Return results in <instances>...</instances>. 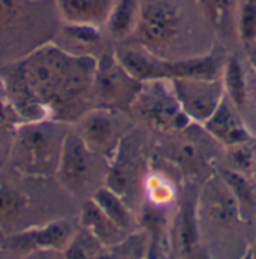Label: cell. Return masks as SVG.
I'll return each instance as SVG.
<instances>
[{
    "label": "cell",
    "mask_w": 256,
    "mask_h": 259,
    "mask_svg": "<svg viewBox=\"0 0 256 259\" xmlns=\"http://www.w3.org/2000/svg\"><path fill=\"white\" fill-rule=\"evenodd\" d=\"M29 211V198L15 186L0 182V231L15 234Z\"/></svg>",
    "instance_id": "cell-14"
},
{
    "label": "cell",
    "mask_w": 256,
    "mask_h": 259,
    "mask_svg": "<svg viewBox=\"0 0 256 259\" xmlns=\"http://www.w3.org/2000/svg\"><path fill=\"white\" fill-rule=\"evenodd\" d=\"M176 238H177V246L183 256L187 259H204L199 250L195 211L190 202H187L182 208V213L177 221Z\"/></svg>",
    "instance_id": "cell-19"
},
{
    "label": "cell",
    "mask_w": 256,
    "mask_h": 259,
    "mask_svg": "<svg viewBox=\"0 0 256 259\" xmlns=\"http://www.w3.org/2000/svg\"><path fill=\"white\" fill-rule=\"evenodd\" d=\"M105 247L82 228V231H76L72 241L65 249L66 259H98Z\"/></svg>",
    "instance_id": "cell-21"
},
{
    "label": "cell",
    "mask_w": 256,
    "mask_h": 259,
    "mask_svg": "<svg viewBox=\"0 0 256 259\" xmlns=\"http://www.w3.org/2000/svg\"><path fill=\"white\" fill-rule=\"evenodd\" d=\"M256 151L247 143L237 144L232 147H228V162L231 163V171L243 174V176H253L255 168Z\"/></svg>",
    "instance_id": "cell-23"
},
{
    "label": "cell",
    "mask_w": 256,
    "mask_h": 259,
    "mask_svg": "<svg viewBox=\"0 0 256 259\" xmlns=\"http://www.w3.org/2000/svg\"><path fill=\"white\" fill-rule=\"evenodd\" d=\"M117 0H56L65 24L102 29L107 26Z\"/></svg>",
    "instance_id": "cell-11"
},
{
    "label": "cell",
    "mask_w": 256,
    "mask_h": 259,
    "mask_svg": "<svg viewBox=\"0 0 256 259\" xmlns=\"http://www.w3.org/2000/svg\"><path fill=\"white\" fill-rule=\"evenodd\" d=\"M99 160L105 159L93 153L71 129L65 140L56 171L59 183L73 196H84L89 192H93L95 195L99 190V187H96L101 177Z\"/></svg>",
    "instance_id": "cell-5"
},
{
    "label": "cell",
    "mask_w": 256,
    "mask_h": 259,
    "mask_svg": "<svg viewBox=\"0 0 256 259\" xmlns=\"http://www.w3.org/2000/svg\"><path fill=\"white\" fill-rule=\"evenodd\" d=\"M222 81L226 93V99L237 108H244L247 102V81L243 66L237 57H231L222 71Z\"/></svg>",
    "instance_id": "cell-17"
},
{
    "label": "cell",
    "mask_w": 256,
    "mask_h": 259,
    "mask_svg": "<svg viewBox=\"0 0 256 259\" xmlns=\"http://www.w3.org/2000/svg\"><path fill=\"white\" fill-rule=\"evenodd\" d=\"M253 176L256 177V160H255V168H253Z\"/></svg>",
    "instance_id": "cell-29"
},
{
    "label": "cell",
    "mask_w": 256,
    "mask_h": 259,
    "mask_svg": "<svg viewBox=\"0 0 256 259\" xmlns=\"http://www.w3.org/2000/svg\"><path fill=\"white\" fill-rule=\"evenodd\" d=\"M205 21L222 39L237 36L240 0H196Z\"/></svg>",
    "instance_id": "cell-13"
},
{
    "label": "cell",
    "mask_w": 256,
    "mask_h": 259,
    "mask_svg": "<svg viewBox=\"0 0 256 259\" xmlns=\"http://www.w3.org/2000/svg\"><path fill=\"white\" fill-rule=\"evenodd\" d=\"M127 118L117 110L93 108L75 121V132L98 156L114 159L129 132Z\"/></svg>",
    "instance_id": "cell-6"
},
{
    "label": "cell",
    "mask_w": 256,
    "mask_h": 259,
    "mask_svg": "<svg viewBox=\"0 0 256 259\" xmlns=\"http://www.w3.org/2000/svg\"><path fill=\"white\" fill-rule=\"evenodd\" d=\"M17 259H66L65 250L56 249H42V250H32L24 255L17 256Z\"/></svg>",
    "instance_id": "cell-27"
},
{
    "label": "cell",
    "mask_w": 256,
    "mask_h": 259,
    "mask_svg": "<svg viewBox=\"0 0 256 259\" xmlns=\"http://www.w3.org/2000/svg\"><path fill=\"white\" fill-rule=\"evenodd\" d=\"M249 259H256V244H255V247H253V250H252V255H250V258Z\"/></svg>",
    "instance_id": "cell-28"
},
{
    "label": "cell",
    "mask_w": 256,
    "mask_h": 259,
    "mask_svg": "<svg viewBox=\"0 0 256 259\" xmlns=\"http://www.w3.org/2000/svg\"><path fill=\"white\" fill-rule=\"evenodd\" d=\"M132 107L147 124L159 131H176L190 123L166 81L144 82Z\"/></svg>",
    "instance_id": "cell-9"
},
{
    "label": "cell",
    "mask_w": 256,
    "mask_h": 259,
    "mask_svg": "<svg viewBox=\"0 0 256 259\" xmlns=\"http://www.w3.org/2000/svg\"><path fill=\"white\" fill-rule=\"evenodd\" d=\"M147 201L153 208H160L173 204L176 199V186L160 172H148L144 179Z\"/></svg>",
    "instance_id": "cell-20"
},
{
    "label": "cell",
    "mask_w": 256,
    "mask_h": 259,
    "mask_svg": "<svg viewBox=\"0 0 256 259\" xmlns=\"http://www.w3.org/2000/svg\"><path fill=\"white\" fill-rule=\"evenodd\" d=\"M118 63L140 82L173 81L179 78H219L223 65L213 54H201L187 59H163L143 48L123 47L115 51Z\"/></svg>",
    "instance_id": "cell-3"
},
{
    "label": "cell",
    "mask_w": 256,
    "mask_h": 259,
    "mask_svg": "<svg viewBox=\"0 0 256 259\" xmlns=\"http://www.w3.org/2000/svg\"><path fill=\"white\" fill-rule=\"evenodd\" d=\"M237 37L243 44L256 42V0H240L237 15Z\"/></svg>",
    "instance_id": "cell-22"
},
{
    "label": "cell",
    "mask_w": 256,
    "mask_h": 259,
    "mask_svg": "<svg viewBox=\"0 0 256 259\" xmlns=\"http://www.w3.org/2000/svg\"><path fill=\"white\" fill-rule=\"evenodd\" d=\"M92 201L104 211V214L114 223L117 228H120L123 232L129 231L134 226V218L123 202L121 196L114 193L111 189L101 187L92 198Z\"/></svg>",
    "instance_id": "cell-18"
},
{
    "label": "cell",
    "mask_w": 256,
    "mask_h": 259,
    "mask_svg": "<svg viewBox=\"0 0 256 259\" xmlns=\"http://www.w3.org/2000/svg\"><path fill=\"white\" fill-rule=\"evenodd\" d=\"M2 124V123H0ZM0 137H2V126H0Z\"/></svg>",
    "instance_id": "cell-30"
},
{
    "label": "cell",
    "mask_w": 256,
    "mask_h": 259,
    "mask_svg": "<svg viewBox=\"0 0 256 259\" xmlns=\"http://www.w3.org/2000/svg\"><path fill=\"white\" fill-rule=\"evenodd\" d=\"M187 20L176 0H146L140 3L135 36L140 48L163 59H180Z\"/></svg>",
    "instance_id": "cell-4"
},
{
    "label": "cell",
    "mask_w": 256,
    "mask_h": 259,
    "mask_svg": "<svg viewBox=\"0 0 256 259\" xmlns=\"http://www.w3.org/2000/svg\"><path fill=\"white\" fill-rule=\"evenodd\" d=\"M101 29L96 27H87V26H72V24H66L65 27V35L72 39L73 42L84 45V47H90V45H96L101 42Z\"/></svg>",
    "instance_id": "cell-24"
},
{
    "label": "cell",
    "mask_w": 256,
    "mask_h": 259,
    "mask_svg": "<svg viewBox=\"0 0 256 259\" xmlns=\"http://www.w3.org/2000/svg\"><path fill=\"white\" fill-rule=\"evenodd\" d=\"M18 12V0H0V30L8 27Z\"/></svg>",
    "instance_id": "cell-26"
},
{
    "label": "cell",
    "mask_w": 256,
    "mask_h": 259,
    "mask_svg": "<svg viewBox=\"0 0 256 259\" xmlns=\"http://www.w3.org/2000/svg\"><path fill=\"white\" fill-rule=\"evenodd\" d=\"M15 118H20V117L14 108V104L11 101V96H9L5 81L0 79V123L12 121Z\"/></svg>",
    "instance_id": "cell-25"
},
{
    "label": "cell",
    "mask_w": 256,
    "mask_h": 259,
    "mask_svg": "<svg viewBox=\"0 0 256 259\" xmlns=\"http://www.w3.org/2000/svg\"><path fill=\"white\" fill-rule=\"evenodd\" d=\"M0 259H3V258H2V256H0Z\"/></svg>",
    "instance_id": "cell-31"
},
{
    "label": "cell",
    "mask_w": 256,
    "mask_h": 259,
    "mask_svg": "<svg viewBox=\"0 0 256 259\" xmlns=\"http://www.w3.org/2000/svg\"><path fill=\"white\" fill-rule=\"evenodd\" d=\"M98 59L48 44L15 63L5 81L23 121L51 118L76 121L82 105L93 99Z\"/></svg>",
    "instance_id": "cell-1"
},
{
    "label": "cell",
    "mask_w": 256,
    "mask_h": 259,
    "mask_svg": "<svg viewBox=\"0 0 256 259\" xmlns=\"http://www.w3.org/2000/svg\"><path fill=\"white\" fill-rule=\"evenodd\" d=\"M204 129L213 140L226 148L250 140L247 127L238 115V110L228 99H225L219 110L204 124Z\"/></svg>",
    "instance_id": "cell-12"
},
{
    "label": "cell",
    "mask_w": 256,
    "mask_h": 259,
    "mask_svg": "<svg viewBox=\"0 0 256 259\" xmlns=\"http://www.w3.org/2000/svg\"><path fill=\"white\" fill-rule=\"evenodd\" d=\"M75 229L66 221H54L40 226H32L9 235L6 246L17 256L32 250L56 249L65 250L75 235Z\"/></svg>",
    "instance_id": "cell-10"
},
{
    "label": "cell",
    "mask_w": 256,
    "mask_h": 259,
    "mask_svg": "<svg viewBox=\"0 0 256 259\" xmlns=\"http://www.w3.org/2000/svg\"><path fill=\"white\" fill-rule=\"evenodd\" d=\"M69 131L63 121L51 118L21 121L14 134V165L36 177L56 174Z\"/></svg>",
    "instance_id": "cell-2"
},
{
    "label": "cell",
    "mask_w": 256,
    "mask_h": 259,
    "mask_svg": "<svg viewBox=\"0 0 256 259\" xmlns=\"http://www.w3.org/2000/svg\"><path fill=\"white\" fill-rule=\"evenodd\" d=\"M82 228L89 231L104 247H114L121 241V235L124 234L120 228H117L110 219L104 214V211L93 202H87L81 216Z\"/></svg>",
    "instance_id": "cell-15"
},
{
    "label": "cell",
    "mask_w": 256,
    "mask_h": 259,
    "mask_svg": "<svg viewBox=\"0 0 256 259\" xmlns=\"http://www.w3.org/2000/svg\"><path fill=\"white\" fill-rule=\"evenodd\" d=\"M168 82L182 111L190 123L204 126L226 99L222 76L179 78Z\"/></svg>",
    "instance_id": "cell-7"
},
{
    "label": "cell",
    "mask_w": 256,
    "mask_h": 259,
    "mask_svg": "<svg viewBox=\"0 0 256 259\" xmlns=\"http://www.w3.org/2000/svg\"><path fill=\"white\" fill-rule=\"evenodd\" d=\"M143 89V82L135 79L115 59V56L104 57L98 62V71L93 84V102L98 108L121 110L131 107L138 93Z\"/></svg>",
    "instance_id": "cell-8"
},
{
    "label": "cell",
    "mask_w": 256,
    "mask_h": 259,
    "mask_svg": "<svg viewBox=\"0 0 256 259\" xmlns=\"http://www.w3.org/2000/svg\"><path fill=\"white\" fill-rule=\"evenodd\" d=\"M140 18V3L137 0H117L110 20L107 23L108 33L117 40L135 35Z\"/></svg>",
    "instance_id": "cell-16"
}]
</instances>
